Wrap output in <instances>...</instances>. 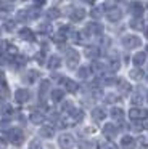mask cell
<instances>
[{"instance_id":"obj_49","label":"cell","mask_w":148,"mask_h":149,"mask_svg":"<svg viewBox=\"0 0 148 149\" xmlns=\"http://www.w3.org/2000/svg\"><path fill=\"white\" fill-rule=\"evenodd\" d=\"M147 101H148V93H147Z\"/></svg>"},{"instance_id":"obj_30","label":"cell","mask_w":148,"mask_h":149,"mask_svg":"<svg viewBox=\"0 0 148 149\" xmlns=\"http://www.w3.org/2000/svg\"><path fill=\"white\" fill-rule=\"evenodd\" d=\"M119 68H121V63H119L118 59H109V71L116 72Z\"/></svg>"},{"instance_id":"obj_28","label":"cell","mask_w":148,"mask_h":149,"mask_svg":"<svg viewBox=\"0 0 148 149\" xmlns=\"http://www.w3.org/2000/svg\"><path fill=\"white\" fill-rule=\"evenodd\" d=\"M47 16L50 18V19H56V18H60V10H58V8H50V10L47 11Z\"/></svg>"},{"instance_id":"obj_21","label":"cell","mask_w":148,"mask_h":149,"mask_svg":"<svg viewBox=\"0 0 148 149\" xmlns=\"http://www.w3.org/2000/svg\"><path fill=\"white\" fill-rule=\"evenodd\" d=\"M50 96H51V100H53L55 103H60V101H63V98H64V91L60 90V88H56V90H51Z\"/></svg>"},{"instance_id":"obj_26","label":"cell","mask_w":148,"mask_h":149,"mask_svg":"<svg viewBox=\"0 0 148 149\" xmlns=\"http://www.w3.org/2000/svg\"><path fill=\"white\" fill-rule=\"evenodd\" d=\"M69 116L73 117V119L76 120V122H80V120L84 119V112H82L80 109H73V111L69 112Z\"/></svg>"},{"instance_id":"obj_37","label":"cell","mask_w":148,"mask_h":149,"mask_svg":"<svg viewBox=\"0 0 148 149\" xmlns=\"http://www.w3.org/2000/svg\"><path fill=\"white\" fill-rule=\"evenodd\" d=\"M29 149H42V144L37 139H34V141H31V144H29Z\"/></svg>"},{"instance_id":"obj_11","label":"cell","mask_w":148,"mask_h":149,"mask_svg":"<svg viewBox=\"0 0 148 149\" xmlns=\"http://www.w3.org/2000/svg\"><path fill=\"white\" fill-rule=\"evenodd\" d=\"M61 85H64V90L69 91V93H76L77 91V84L74 80H71V79H61Z\"/></svg>"},{"instance_id":"obj_33","label":"cell","mask_w":148,"mask_h":149,"mask_svg":"<svg viewBox=\"0 0 148 149\" xmlns=\"http://www.w3.org/2000/svg\"><path fill=\"white\" fill-rule=\"evenodd\" d=\"M142 101H143V98H142L140 93H135L134 96H132V104H134V106H138V104H142Z\"/></svg>"},{"instance_id":"obj_25","label":"cell","mask_w":148,"mask_h":149,"mask_svg":"<svg viewBox=\"0 0 148 149\" xmlns=\"http://www.w3.org/2000/svg\"><path fill=\"white\" fill-rule=\"evenodd\" d=\"M39 77V72L37 71H27V74H26V82H29V84H34L35 80H37Z\"/></svg>"},{"instance_id":"obj_31","label":"cell","mask_w":148,"mask_h":149,"mask_svg":"<svg viewBox=\"0 0 148 149\" xmlns=\"http://www.w3.org/2000/svg\"><path fill=\"white\" fill-rule=\"evenodd\" d=\"M0 112H2V116H5V117H10L13 114V107L10 106V104H5V106L2 107V111H0Z\"/></svg>"},{"instance_id":"obj_3","label":"cell","mask_w":148,"mask_h":149,"mask_svg":"<svg viewBox=\"0 0 148 149\" xmlns=\"http://www.w3.org/2000/svg\"><path fill=\"white\" fill-rule=\"evenodd\" d=\"M79 53L76 52L74 48H69L66 52V66L69 69H76L77 68V64H79Z\"/></svg>"},{"instance_id":"obj_35","label":"cell","mask_w":148,"mask_h":149,"mask_svg":"<svg viewBox=\"0 0 148 149\" xmlns=\"http://www.w3.org/2000/svg\"><path fill=\"white\" fill-rule=\"evenodd\" d=\"M73 109H74V106H73V103H71V101H64V103H63V111H64V112L69 114Z\"/></svg>"},{"instance_id":"obj_41","label":"cell","mask_w":148,"mask_h":149,"mask_svg":"<svg viewBox=\"0 0 148 149\" xmlns=\"http://www.w3.org/2000/svg\"><path fill=\"white\" fill-rule=\"evenodd\" d=\"M6 52H8L10 55H16V53H18V50H16L13 45H8V47H6Z\"/></svg>"},{"instance_id":"obj_45","label":"cell","mask_w":148,"mask_h":149,"mask_svg":"<svg viewBox=\"0 0 148 149\" xmlns=\"http://www.w3.org/2000/svg\"><path fill=\"white\" fill-rule=\"evenodd\" d=\"M0 148H5V139H0Z\"/></svg>"},{"instance_id":"obj_10","label":"cell","mask_w":148,"mask_h":149,"mask_svg":"<svg viewBox=\"0 0 148 149\" xmlns=\"http://www.w3.org/2000/svg\"><path fill=\"white\" fill-rule=\"evenodd\" d=\"M71 21H82L85 18V10L84 8H73L69 13Z\"/></svg>"},{"instance_id":"obj_5","label":"cell","mask_w":148,"mask_h":149,"mask_svg":"<svg viewBox=\"0 0 148 149\" xmlns=\"http://www.w3.org/2000/svg\"><path fill=\"white\" fill-rule=\"evenodd\" d=\"M129 117L132 120H143L148 117V111L147 109H142V107H132L129 111Z\"/></svg>"},{"instance_id":"obj_13","label":"cell","mask_w":148,"mask_h":149,"mask_svg":"<svg viewBox=\"0 0 148 149\" xmlns=\"http://www.w3.org/2000/svg\"><path fill=\"white\" fill-rule=\"evenodd\" d=\"M92 117L97 122H101V120L106 119V111L103 109V107H95V109L92 111Z\"/></svg>"},{"instance_id":"obj_7","label":"cell","mask_w":148,"mask_h":149,"mask_svg":"<svg viewBox=\"0 0 148 149\" xmlns=\"http://www.w3.org/2000/svg\"><path fill=\"white\" fill-rule=\"evenodd\" d=\"M129 11L132 13L134 18H140L142 15H143V5L138 3V2H132V3L129 5Z\"/></svg>"},{"instance_id":"obj_12","label":"cell","mask_w":148,"mask_h":149,"mask_svg":"<svg viewBox=\"0 0 148 149\" xmlns=\"http://www.w3.org/2000/svg\"><path fill=\"white\" fill-rule=\"evenodd\" d=\"M87 32L93 34V36H100V34H103V26L100 23H90L87 24Z\"/></svg>"},{"instance_id":"obj_6","label":"cell","mask_w":148,"mask_h":149,"mask_svg":"<svg viewBox=\"0 0 148 149\" xmlns=\"http://www.w3.org/2000/svg\"><path fill=\"white\" fill-rule=\"evenodd\" d=\"M15 100L18 101L19 104H24L31 100V93H29V90H26V88H18V90L15 91Z\"/></svg>"},{"instance_id":"obj_19","label":"cell","mask_w":148,"mask_h":149,"mask_svg":"<svg viewBox=\"0 0 148 149\" xmlns=\"http://www.w3.org/2000/svg\"><path fill=\"white\" fill-rule=\"evenodd\" d=\"M29 120H31V123H35V125H39V123L44 122V114H42V112H37V111H34V112H31V116H29Z\"/></svg>"},{"instance_id":"obj_23","label":"cell","mask_w":148,"mask_h":149,"mask_svg":"<svg viewBox=\"0 0 148 149\" xmlns=\"http://www.w3.org/2000/svg\"><path fill=\"white\" fill-rule=\"evenodd\" d=\"M77 77L82 79V80L89 79V77H90V68H87V66H82V68H79V71H77Z\"/></svg>"},{"instance_id":"obj_42","label":"cell","mask_w":148,"mask_h":149,"mask_svg":"<svg viewBox=\"0 0 148 149\" xmlns=\"http://www.w3.org/2000/svg\"><path fill=\"white\" fill-rule=\"evenodd\" d=\"M5 27H6V31H13L15 29V23H13V21H8V23L5 24Z\"/></svg>"},{"instance_id":"obj_48","label":"cell","mask_w":148,"mask_h":149,"mask_svg":"<svg viewBox=\"0 0 148 149\" xmlns=\"http://www.w3.org/2000/svg\"><path fill=\"white\" fill-rule=\"evenodd\" d=\"M147 80H148V72H147Z\"/></svg>"},{"instance_id":"obj_36","label":"cell","mask_w":148,"mask_h":149,"mask_svg":"<svg viewBox=\"0 0 148 149\" xmlns=\"http://www.w3.org/2000/svg\"><path fill=\"white\" fill-rule=\"evenodd\" d=\"M118 84H119V90H122V91H129V90H130V87H129V84H127V82L119 80Z\"/></svg>"},{"instance_id":"obj_39","label":"cell","mask_w":148,"mask_h":149,"mask_svg":"<svg viewBox=\"0 0 148 149\" xmlns=\"http://www.w3.org/2000/svg\"><path fill=\"white\" fill-rule=\"evenodd\" d=\"M103 69H105V66H103L101 63H98V61H95V63H93V71H97V72H101Z\"/></svg>"},{"instance_id":"obj_29","label":"cell","mask_w":148,"mask_h":149,"mask_svg":"<svg viewBox=\"0 0 148 149\" xmlns=\"http://www.w3.org/2000/svg\"><path fill=\"white\" fill-rule=\"evenodd\" d=\"M130 27L132 29H142V27H143V23H142L140 18H134V19L130 21Z\"/></svg>"},{"instance_id":"obj_16","label":"cell","mask_w":148,"mask_h":149,"mask_svg":"<svg viewBox=\"0 0 148 149\" xmlns=\"http://www.w3.org/2000/svg\"><path fill=\"white\" fill-rule=\"evenodd\" d=\"M147 61V53H143V52H138V53H135L134 55V58H132V63H134L137 68H140L143 63Z\"/></svg>"},{"instance_id":"obj_9","label":"cell","mask_w":148,"mask_h":149,"mask_svg":"<svg viewBox=\"0 0 148 149\" xmlns=\"http://www.w3.org/2000/svg\"><path fill=\"white\" fill-rule=\"evenodd\" d=\"M106 18H108V21H111V23H116V21H119L122 18V11L114 7V8H111V10H108Z\"/></svg>"},{"instance_id":"obj_27","label":"cell","mask_w":148,"mask_h":149,"mask_svg":"<svg viewBox=\"0 0 148 149\" xmlns=\"http://www.w3.org/2000/svg\"><path fill=\"white\" fill-rule=\"evenodd\" d=\"M98 53L100 52H98V48H97V47H89V48L85 50V55L89 56L90 59H95L97 56H98Z\"/></svg>"},{"instance_id":"obj_38","label":"cell","mask_w":148,"mask_h":149,"mask_svg":"<svg viewBox=\"0 0 148 149\" xmlns=\"http://www.w3.org/2000/svg\"><path fill=\"white\" fill-rule=\"evenodd\" d=\"M39 29H40V32H45V34H48V32H50V24L44 23V24H40V26H39Z\"/></svg>"},{"instance_id":"obj_20","label":"cell","mask_w":148,"mask_h":149,"mask_svg":"<svg viewBox=\"0 0 148 149\" xmlns=\"http://www.w3.org/2000/svg\"><path fill=\"white\" fill-rule=\"evenodd\" d=\"M48 90H50V82L44 80L40 84V87H39V96H40V100H45V95H47Z\"/></svg>"},{"instance_id":"obj_32","label":"cell","mask_w":148,"mask_h":149,"mask_svg":"<svg viewBox=\"0 0 148 149\" xmlns=\"http://www.w3.org/2000/svg\"><path fill=\"white\" fill-rule=\"evenodd\" d=\"M101 10H103V7H97V8H93V10L90 11V16H92L93 19H98L100 15H101Z\"/></svg>"},{"instance_id":"obj_2","label":"cell","mask_w":148,"mask_h":149,"mask_svg":"<svg viewBox=\"0 0 148 149\" xmlns=\"http://www.w3.org/2000/svg\"><path fill=\"white\" fill-rule=\"evenodd\" d=\"M58 144H60L61 149H73L76 141H74V136L71 133H61L58 136Z\"/></svg>"},{"instance_id":"obj_24","label":"cell","mask_w":148,"mask_h":149,"mask_svg":"<svg viewBox=\"0 0 148 149\" xmlns=\"http://www.w3.org/2000/svg\"><path fill=\"white\" fill-rule=\"evenodd\" d=\"M130 77L134 79V80H142V79L145 77V74H143V71H142V69L135 68V69H132V71H130Z\"/></svg>"},{"instance_id":"obj_14","label":"cell","mask_w":148,"mask_h":149,"mask_svg":"<svg viewBox=\"0 0 148 149\" xmlns=\"http://www.w3.org/2000/svg\"><path fill=\"white\" fill-rule=\"evenodd\" d=\"M121 146L124 149H134L135 148V139H134V136H122L121 138Z\"/></svg>"},{"instance_id":"obj_18","label":"cell","mask_w":148,"mask_h":149,"mask_svg":"<svg viewBox=\"0 0 148 149\" xmlns=\"http://www.w3.org/2000/svg\"><path fill=\"white\" fill-rule=\"evenodd\" d=\"M47 66L50 69H58L61 66V59H60V56H56V55H51L50 58H48V63H47Z\"/></svg>"},{"instance_id":"obj_4","label":"cell","mask_w":148,"mask_h":149,"mask_svg":"<svg viewBox=\"0 0 148 149\" xmlns=\"http://www.w3.org/2000/svg\"><path fill=\"white\" fill-rule=\"evenodd\" d=\"M122 47L127 50H132V48H137V47L142 45V40L138 39L137 36H124L122 37Z\"/></svg>"},{"instance_id":"obj_50","label":"cell","mask_w":148,"mask_h":149,"mask_svg":"<svg viewBox=\"0 0 148 149\" xmlns=\"http://www.w3.org/2000/svg\"><path fill=\"white\" fill-rule=\"evenodd\" d=\"M147 52H148V45H147Z\"/></svg>"},{"instance_id":"obj_1","label":"cell","mask_w":148,"mask_h":149,"mask_svg":"<svg viewBox=\"0 0 148 149\" xmlns=\"http://www.w3.org/2000/svg\"><path fill=\"white\" fill-rule=\"evenodd\" d=\"M5 138L8 139L11 144L19 146V144H23V141H24V133H23L21 128L13 127V128H10V130H6V132H5Z\"/></svg>"},{"instance_id":"obj_15","label":"cell","mask_w":148,"mask_h":149,"mask_svg":"<svg viewBox=\"0 0 148 149\" xmlns=\"http://www.w3.org/2000/svg\"><path fill=\"white\" fill-rule=\"evenodd\" d=\"M19 37H21L23 40H27V42H34V40H35L34 32H32L31 29H27V27H24V29L19 31Z\"/></svg>"},{"instance_id":"obj_47","label":"cell","mask_w":148,"mask_h":149,"mask_svg":"<svg viewBox=\"0 0 148 149\" xmlns=\"http://www.w3.org/2000/svg\"><path fill=\"white\" fill-rule=\"evenodd\" d=\"M84 2H93V0H84Z\"/></svg>"},{"instance_id":"obj_46","label":"cell","mask_w":148,"mask_h":149,"mask_svg":"<svg viewBox=\"0 0 148 149\" xmlns=\"http://www.w3.org/2000/svg\"><path fill=\"white\" fill-rule=\"evenodd\" d=\"M145 37H147V39H148V26L145 27Z\"/></svg>"},{"instance_id":"obj_17","label":"cell","mask_w":148,"mask_h":149,"mask_svg":"<svg viewBox=\"0 0 148 149\" xmlns=\"http://www.w3.org/2000/svg\"><path fill=\"white\" fill-rule=\"evenodd\" d=\"M109 116H111L114 120L122 122V119H124V111H122L121 107H111V111H109Z\"/></svg>"},{"instance_id":"obj_22","label":"cell","mask_w":148,"mask_h":149,"mask_svg":"<svg viewBox=\"0 0 148 149\" xmlns=\"http://www.w3.org/2000/svg\"><path fill=\"white\" fill-rule=\"evenodd\" d=\"M39 133H40V136H44V138H51V136L55 135V128H53V127H47V125H45V127H42V128H40V132H39Z\"/></svg>"},{"instance_id":"obj_34","label":"cell","mask_w":148,"mask_h":149,"mask_svg":"<svg viewBox=\"0 0 148 149\" xmlns=\"http://www.w3.org/2000/svg\"><path fill=\"white\" fill-rule=\"evenodd\" d=\"M16 19H18V21H21V23H23V21H26V19H29L27 11H24V10H23V11H19V13H18V16H16Z\"/></svg>"},{"instance_id":"obj_44","label":"cell","mask_w":148,"mask_h":149,"mask_svg":"<svg viewBox=\"0 0 148 149\" xmlns=\"http://www.w3.org/2000/svg\"><path fill=\"white\" fill-rule=\"evenodd\" d=\"M132 128H134L135 132H140V130L143 128V127H142V125H132Z\"/></svg>"},{"instance_id":"obj_40","label":"cell","mask_w":148,"mask_h":149,"mask_svg":"<svg viewBox=\"0 0 148 149\" xmlns=\"http://www.w3.org/2000/svg\"><path fill=\"white\" fill-rule=\"evenodd\" d=\"M105 101L106 103H116V101H118V96H116V95H108V96L105 98Z\"/></svg>"},{"instance_id":"obj_8","label":"cell","mask_w":148,"mask_h":149,"mask_svg":"<svg viewBox=\"0 0 148 149\" xmlns=\"http://www.w3.org/2000/svg\"><path fill=\"white\" fill-rule=\"evenodd\" d=\"M103 135H105L106 138H114V136L118 135V127H116L114 123H105V125H103Z\"/></svg>"},{"instance_id":"obj_43","label":"cell","mask_w":148,"mask_h":149,"mask_svg":"<svg viewBox=\"0 0 148 149\" xmlns=\"http://www.w3.org/2000/svg\"><path fill=\"white\" fill-rule=\"evenodd\" d=\"M44 3H45V0H34V5H35V7H42Z\"/></svg>"}]
</instances>
